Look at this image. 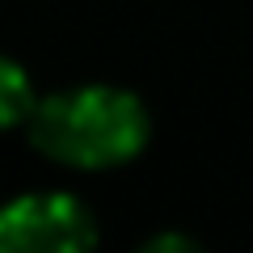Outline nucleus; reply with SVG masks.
<instances>
[{
  "mask_svg": "<svg viewBox=\"0 0 253 253\" xmlns=\"http://www.w3.org/2000/svg\"><path fill=\"white\" fill-rule=\"evenodd\" d=\"M152 118L144 101L114 84H84L38 101L30 139L42 156L72 169H114L144 152Z\"/></svg>",
  "mask_w": 253,
  "mask_h": 253,
  "instance_id": "f257e3e1",
  "label": "nucleus"
},
{
  "mask_svg": "<svg viewBox=\"0 0 253 253\" xmlns=\"http://www.w3.org/2000/svg\"><path fill=\"white\" fill-rule=\"evenodd\" d=\"M93 245L97 224L72 194H26L0 207V253H81Z\"/></svg>",
  "mask_w": 253,
  "mask_h": 253,
  "instance_id": "f03ea898",
  "label": "nucleus"
},
{
  "mask_svg": "<svg viewBox=\"0 0 253 253\" xmlns=\"http://www.w3.org/2000/svg\"><path fill=\"white\" fill-rule=\"evenodd\" d=\"M34 89H30L26 72L13 59H0V126H13L21 118L34 114Z\"/></svg>",
  "mask_w": 253,
  "mask_h": 253,
  "instance_id": "7ed1b4c3",
  "label": "nucleus"
},
{
  "mask_svg": "<svg viewBox=\"0 0 253 253\" xmlns=\"http://www.w3.org/2000/svg\"><path fill=\"white\" fill-rule=\"evenodd\" d=\"M161 249L194 253V249H199V241H190V236H177V232H165V236H152V241H144V253H161Z\"/></svg>",
  "mask_w": 253,
  "mask_h": 253,
  "instance_id": "20e7f679",
  "label": "nucleus"
}]
</instances>
